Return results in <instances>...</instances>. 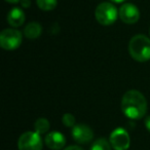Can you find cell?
Returning a JSON list of instances; mask_svg holds the SVG:
<instances>
[{"label": "cell", "mask_w": 150, "mask_h": 150, "mask_svg": "<svg viewBox=\"0 0 150 150\" xmlns=\"http://www.w3.org/2000/svg\"><path fill=\"white\" fill-rule=\"evenodd\" d=\"M149 35H150V30H149Z\"/></svg>", "instance_id": "obj_21"}, {"label": "cell", "mask_w": 150, "mask_h": 150, "mask_svg": "<svg viewBox=\"0 0 150 150\" xmlns=\"http://www.w3.org/2000/svg\"><path fill=\"white\" fill-rule=\"evenodd\" d=\"M50 121L46 118H44V117L38 118L37 120L35 121V123H34V129H35L36 133L40 134V135L47 133V132L50 131Z\"/></svg>", "instance_id": "obj_12"}, {"label": "cell", "mask_w": 150, "mask_h": 150, "mask_svg": "<svg viewBox=\"0 0 150 150\" xmlns=\"http://www.w3.org/2000/svg\"><path fill=\"white\" fill-rule=\"evenodd\" d=\"M147 101L144 95L137 90H129L121 99V110L129 119H141L147 112Z\"/></svg>", "instance_id": "obj_1"}, {"label": "cell", "mask_w": 150, "mask_h": 150, "mask_svg": "<svg viewBox=\"0 0 150 150\" xmlns=\"http://www.w3.org/2000/svg\"><path fill=\"white\" fill-rule=\"evenodd\" d=\"M23 35L17 29L8 28L0 33V46L5 50H15L22 44Z\"/></svg>", "instance_id": "obj_4"}, {"label": "cell", "mask_w": 150, "mask_h": 150, "mask_svg": "<svg viewBox=\"0 0 150 150\" xmlns=\"http://www.w3.org/2000/svg\"><path fill=\"white\" fill-rule=\"evenodd\" d=\"M62 122H63V125L67 127H73L76 125V120H75L74 115L71 114V113H65V114L63 115Z\"/></svg>", "instance_id": "obj_15"}, {"label": "cell", "mask_w": 150, "mask_h": 150, "mask_svg": "<svg viewBox=\"0 0 150 150\" xmlns=\"http://www.w3.org/2000/svg\"><path fill=\"white\" fill-rule=\"evenodd\" d=\"M45 144L52 150H61L66 145V138L60 132H50L45 136Z\"/></svg>", "instance_id": "obj_9"}, {"label": "cell", "mask_w": 150, "mask_h": 150, "mask_svg": "<svg viewBox=\"0 0 150 150\" xmlns=\"http://www.w3.org/2000/svg\"><path fill=\"white\" fill-rule=\"evenodd\" d=\"M6 2H8V3H13V4H15V3H18V2H20L21 0H5Z\"/></svg>", "instance_id": "obj_19"}, {"label": "cell", "mask_w": 150, "mask_h": 150, "mask_svg": "<svg viewBox=\"0 0 150 150\" xmlns=\"http://www.w3.org/2000/svg\"><path fill=\"white\" fill-rule=\"evenodd\" d=\"M42 27L37 22H31L24 29V35L29 39H35L41 35Z\"/></svg>", "instance_id": "obj_11"}, {"label": "cell", "mask_w": 150, "mask_h": 150, "mask_svg": "<svg viewBox=\"0 0 150 150\" xmlns=\"http://www.w3.org/2000/svg\"><path fill=\"white\" fill-rule=\"evenodd\" d=\"M110 1H112V2H114V3H121V2H123V1H125V0H110Z\"/></svg>", "instance_id": "obj_20"}, {"label": "cell", "mask_w": 150, "mask_h": 150, "mask_svg": "<svg viewBox=\"0 0 150 150\" xmlns=\"http://www.w3.org/2000/svg\"><path fill=\"white\" fill-rule=\"evenodd\" d=\"M72 138L78 144H88L94 139V132L88 125L78 123L72 127Z\"/></svg>", "instance_id": "obj_8"}, {"label": "cell", "mask_w": 150, "mask_h": 150, "mask_svg": "<svg viewBox=\"0 0 150 150\" xmlns=\"http://www.w3.org/2000/svg\"><path fill=\"white\" fill-rule=\"evenodd\" d=\"M95 17L99 24L102 26H111L119 17L117 8L110 2H102L96 7Z\"/></svg>", "instance_id": "obj_3"}, {"label": "cell", "mask_w": 150, "mask_h": 150, "mask_svg": "<svg viewBox=\"0 0 150 150\" xmlns=\"http://www.w3.org/2000/svg\"><path fill=\"white\" fill-rule=\"evenodd\" d=\"M18 148L19 150H42L40 134L31 131L22 134L18 141Z\"/></svg>", "instance_id": "obj_5"}, {"label": "cell", "mask_w": 150, "mask_h": 150, "mask_svg": "<svg viewBox=\"0 0 150 150\" xmlns=\"http://www.w3.org/2000/svg\"><path fill=\"white\" fill-rule=\"evenodd\" d=\"M129 56L137 62H147L150 60V39L143 34L133 36L129 43Z\"/></svg>", "instance_id": "obj_2"}, {"label": "cell", "mask_w": 150, "mask_h": 150, "mask_svg": "<svg viewBox=\"0 0 150 150\" xmlns=\"http://www.w3.org/2000/svg\"><path fill=\"white\" fill-rule=\"evenodd\" d=\"M145 127L150 132V115L145 118Z\"/></svg>", "instance_id": "obj_18"}, {"label": "cell", "mask_w": 150, "mask_h": 150, "mask_svg": "<svg viewBox=\"0 0 150 150\" xmlns=\"http://www.w3.org/2000/svg\"><path fill=\"white\" fill-rule=\"evenodd\" d=\"M21 5L24 8H29L31 5V1L30 0H21Z\"/></svg>", "instance_id": "obj_16"}, {"label": "cell", "mask_w": 150, "mask_h": 150, "mask_svg": "<svg viewBox=\"0 0 150 150\" xmlns=\"http://www.w3.org/2000/svg\"><path fill=\"white\" fill-rule=\"evenodd\" d=\"M118 15L121 21L127 25L137 23L140 19L139 9L133 3H123L119 8Z\"/></svg>", "instance_id": "obj_7"}, {"label": "cell", "mask_w": 150, "mask_h": 150, "mask_svg": "<svg viewBox=\"0 0 150 150\" xmlns=\"http://www.w3.org/2000/svg\"><path fill=\"white\" fill-rule=\"evenodd\" d=\"M111 146L115 150H127L131 145V138L125 129L117 127L113 129L109 138Z\"/></svg>", "instance_id": "obj_6"}, {"label": "cell", "mask_w": 150, "mask_h": 150, "mask_svg": "<svg viewBox=\"0 0 150 150\" xmlns=\"http://www.w3.org/2000/svg\"><path fill=\"white\" fill-rule=\"evenodd\" d=\"M37 6L43 11H50L56 8L58 0H36Z\"/></svg>", "instance_id": "obj_14"}, {"label": "cell", "mask_w": 150, "mask_h": 150, "mask_svg": "<svg viewBox=\"0 0 150 150\" xmlns=\"http://www.w3.org/2000/svg\"><path fill=\"white\" fill-rule=\"evenodd\" d=\"M26 20L24 11L20 7H13L7 13V23L13 28L21 27Z\"/></svg>", "instance_id": "obj_10"}, {"label": "cell", "mask_w": 150, "mask_h": 150, "mask_svg": "<svg viewBox=\"0 0 150 150\" xmlns=\"http://www.w3.org/2000/svg\"><path fill=\"white\" fill-rule=\"evenodd\" d=\"M112 146H111L110 142L105 138H99L91 146V150H111Z\"/></svg>", "instance_id": "obj_13"}, {"label": "cell", "mask_w": 150, "mask_h": 150, "mask_svg": "<svg viewBox=\"0 0 150 150\" xmlns=\"http://www.w3.org/2000/svg\"><path fill=\"white\" fill-rule=\"evenodd\" d=\"M64 150H84L82 149L80 146H77V145H71V146H68V147H66Z\"/></svg>", "instance_id": "obj_17"}]
</instances>
